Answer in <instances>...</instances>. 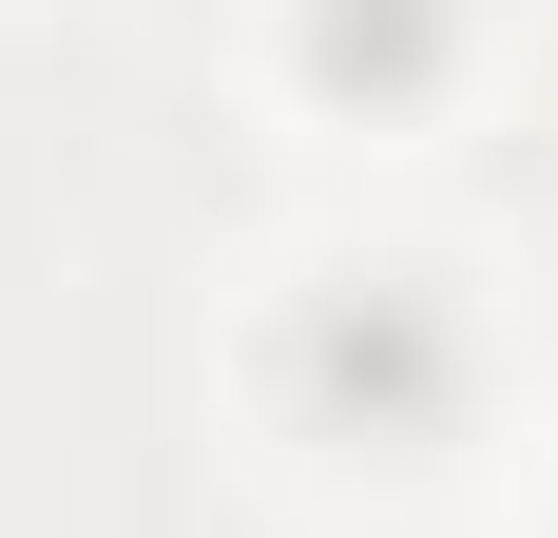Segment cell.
<instances>
[{
	"mask_svg": "<svg viewBox=\"0 0 558 538\" xmlns=\"http://www.w3.org/2000/svg\"><path fill=\"white\" fill-rule=\"evenodd\" d=\"M289 404H308V442H366V462L444 442V404H462V308L424 289V269L308 289V308H289Z\"/></svg>",
	"mask_w": 558,
	"mask_h": 538,
	"instance_id": "6da1fadb",
	"label": "cell"
},
{
	"mask_svg": "<svg viewBox=\"0 0 558 538\" xmlns=\"http://www.w3.org/2000/svg\"><path fill=\"white\" fill-rule=\"evenodd\" d=\"M308 77L328 97H424L444 77V0H308Z\"/></svg>",
	"mask_w": 558,
	"mask_h": 538,
	"instance_id": "7a4b0ae2",
	"label": "cell"
}]
</instances>
